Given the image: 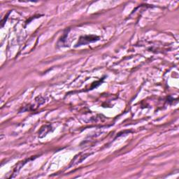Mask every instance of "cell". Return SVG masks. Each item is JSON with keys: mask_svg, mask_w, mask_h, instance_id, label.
I'll return each instance as SVG.
<instances>
[{"mask_svg": "<svg viewBox=\"0 0 179 179\" xmlns=\"http://www.w3.org/2000/svg\"><path fill=\"white\" fill-rule=\"evenodd\" d=\"M99 39V37L97 36H94V35H90V36H85L81 37L79 40H78V43L76 45V47L80 46L82 45H86L90 43L95 42L97 41Z\"/></svg>", "mask_w": 179, "mask_h": 179, "instance_id": "6da1fadb", "label": "cell"}, {"mask_svg": "<svg viewBox=\"0 0 179 179\" xmlns=\"http://www.w3.org/2000/svg\"><path fill=\"white\" fill-rule=\"evenodd\" d=\"M44 127H45V130L43 129V127H41V129L40 132H39V137H41V134H43V135H42V137H44L45 135H46V134H47L48 132H50V128H51L50 125H45Z\"/></svg>", "mask_w": 179, "mask_h": 179, "instance_id": "7a4b0ae2", "label": "cell"}]
</instances>
